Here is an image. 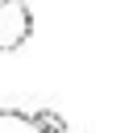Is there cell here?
<instances>
[{
  "label": "cell",
  "mask_w": 133,
  "mask_h": 133,
  "mask_svg": "<svg viewBox=\"0 0 133 133\" xmlns=\"http://www.w3.org/2000/svg\"><path fill=\"white\" fill-rule=\"evenodd\" d=\"M37 116V125H42V133H66V121L58 116V112H50V108H42V112H33Z\"/></svg>",
  "instance_id": "3957f363"
},
{
  "label": "cell",
  "mask_w": 133,
  "mask_h": 133,
  "mask_svg": "<svg viewBox=\"0 0 133 133\" xmlns=\"http://www.w3.org/2000/svg\"><path fill=\"white\" fill-rule=\"evenodd\" d=\"M0 133H42V125L21 108H0Z\"/></svg>",
  "instance_id": "7a4b0ae2"
},
{
  "label": "cell",
  "mask_w": 133,
  "mask_h": 133,
  "mask_svg": "<svg viewBox=\"0 0 133 133\" xmlns=\"http://www.w3.org/2000/svg\"><path fill=\"white\" fill-rule=\"evenodd\" d=\"M33 33V12H29V0H0V50L12 54L29 42Z\"/></svg>",
  "instance_id": "6da1fadb"
}]
</instances>
